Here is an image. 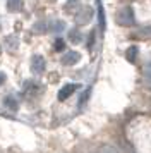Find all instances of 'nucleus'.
<instances>
[{
	"mask_svg": "<svg viewBox=\"0 0 151 153\" xmlns=\"http://www.w3.org/2000/svg\"><path fill=\"white\" fill-rule=\"evenodd\" d=\"M117 22H118L120 26H127V28H130V26L136 24V16H134V10H132L130 5L122 7L117 12Z\"/></svg>",
	"mask_w": 151,
	"mask_h": 153,
	"instance_id": "obj_1",
	"label": "nucleus"
},
{
	"mask_svg": "<svg viewBox=\"0 0 151 153\" xmlns=\"http://www.w3.org/2000/svg\"><path fill=\"white\" fill-rule=\"evenodd\" d=\"M91 17H93V9L91 7H82L77 10V14H76V22L82 26V24H88L91 21Z\"/></svg>",
	"mask_w": 151,
	"mask_h": 153,
	"instance_id": "obj_2",
	"label": "nucleus"
},
{
	"mask_svg": "<svg viewBox=\"0 0 151 153\" xmlns=\"http://www.w3.org/2000/svg\"><path fill=\"white\" fill-rule=\"evenodd\" d=\"M45 67H47V62H45L43 55H33L31 57V71H33L34 74L45 72Z\"/></svg>",
	"mask_w": 151,
	"mask_h": 153,
	"instance_id": "obj_3",
	"label": "nucleus"
},
{
	"mask_svg": "<svg viewBox=\"0 0 151 153\" xmlns=\"http://www.w3.org/2000/svg\"><path fill=\"white\" fill-rule=\"evenodd\" d=\"M79 59H81L79 52L70 50V52H65V53H64V57H62V64H64V65H76V64L79 62Z\"/></svg>",
	"mask_w": 151,
	"mask_h": 153,
	"instance_id": "obj_4",
	"label": "nucleus"
},
{
	"mask_svg": "<svg viewBox=\"0 0 151 153\" xmlns=\"http://www.w3.org/2000/svg\"><path fill=\"white\" fill-rule=\"evenodd\" d=\"M77 88H79L77 84H65V86L60 88V91H58V100H60V102L67 100L70 95H74V91L77 90Z\"/></svg>",
	"mask_w": 151,
	"mask_h": 153,
	"instance_id": "obj_5",
	"label": "nucleus"
},
{
	"mask_svg": "<svg viewBox=\"0 0 151 153\" xmlns=\"http://www.w3.org/2000/svg\"><path fill=\"white\" fill-rule=\"evenodd\" d=\"M22 90H24V93H27V95H36V93L41 90V86L36 83V81H31V79H29V81L24 83Z\"/></svg>",
	"mask_w": 151,
	"mask_h": 153,
	"instance_id": "obj_6",
	"label": "nucleus"
},
{
	"mask_svg": "<svg viewBox=\"0 0 151 153\" xmlns=\"http://www.w3.org/2000/svg\"><path fill=\"white\" fill-rule=\"evenodd\" d=\"M137 53H139V48H137L136 45H132V47H129V48L125 50V59H127L130 64H134V62H136Z\"/></svg>",
	"mask_w": 151,
	"mask_h": 153,
	"instance_id": "obj_7",
	"label": "nucleus"
},
{
	"mask_svg": "<svg viewBox=\"0 0 151 153\" xmlns=\"http://www.w3.org/2000/svg\"><path fill=\"white\" fill-rule=\"evenodd\" d=\"M7 9L10 12H21L22 9V0H7Z\"/></svg>",
	"mask_w": 151,
	"mask_h": 153,
	"instance_id": "obj_8",
	"label": "nucleus"
},
{
	"mask_svg": "<svg viewBox=\"0 0 151 153\" xmlns=\"http://www.w3.org/2000/svg\"><path fill=\"white\" fill-rule=\"evenodd\" d=\"M143 79H144V84L151 90V62H148L144 65V71H143Z\"/></svg>",
	"mask_w": 151,
	"mask_h": 153,
	"instance_id": "obj_9",
	"label": "nucleus"
},
{
	"mask_svg": "<svg viewBox=\"0 0 151 153\" xmlns=\"http://www.w3.org/2000/svg\"><path fill=\"white\" fill-rule=\"evenodd\" d=\"M33 29L36 31V33H47V31H50V22L47 21H36L34 22Z\"/></svg>",
	"mask_w": 151,
	"mask_h": 153,
	"instance_id": "obj_10",
	"label": "nucleus"
},
{
	"mask_svg": "<svg viewBox=\"0 0 151 153\" xmlns=\"http://www.w3.org/2000/svg\"><path fill=\"white\" fill-rule=\"evenodd\" d=\"M69 40H70L72 43L82 42V35H81V31H79V28H72L70 31H69Z\"/></svg>",
	"mask_w": 151,
	"mask_h": 153,
	"instance_id": "obj_11",
	"label": "nucleus"
},
{
	"mask_svg": "<svg viewBox=\"0 0 151 153\" xmlns=\"http://www.w3.org/2000/svg\"><path fill=\"white\" fill-rule=\"evenodd\" d=\"M4 105L7 108H10V110H17L19 108V103H17V100L14 97H5L4 98Z\"/></svg>",
	"mask_w": 151,
	"mask_h": 153,
	"instance_id": "obj_12",
	"label": "nucleus"
},
{
	"mask_svg": "<svg viewBox=\"0 0 151 153\" xmlns=\"http://www.w3.org/2000/svg\"><path fill=\"white\" fill-rule=\"evenodd\" d=\"M79 4H81V0H67L64 9L67 12H74V10H79Z\"/></svg>",
	"mask_w": 151,
	"mask_h": 153,
	"instance_id": "obj_13",
	"label": "nucleus"
},
{
	"mask_svg": "<svg viewBox=\"0 0 151 153\" xmlns=\"http://www.w3.org/2000/svg\"><path fill=\"white\" fill-rule=\"evenodd\" d=\"M64 29H65L64 21H53V22H50V31H53V33H60V31H64Z\"/></svg>",
	"mask_w": 151,
	"mask_h": 153,
	"instance_id": "obj_14",
	"label": "nucleus"
},
{
	"mask_svg": "<svg viewBox=\"0 0 151 153\" xmlns=\"http://www.w3.org/2000/svg\"><path fill=\"white\" fill-rule=\"evenodd\" d=\"M137 36H144V38L151 36V24H148V26H143V28L137 29Z\"/></svg>",
	"mask_w": 151,
	"mask_h": 153,
	"instance_id": "obj_15",
	"label": "nucleus"
},
{
	"mask_svg": "<svg viewBox=\"0 0 151 153\" xmlns=\"http://www.w3.org/2000/svg\"><path fill=\"white\" fill-rule=\"evenodd\" d=\"M53 48H55V52H64L65 50V42L62 38H57L53 42Z\"/></svg>",
	"mask_w": 151,
	"mask_h": 153,
	"instance_id": "obj_16",
	"label": "nucleus"
},
{
	"mask_svg": "<svg viewBox=\"0 0 151 153\" xmlns=\"http://www.w3.org/2000/svg\"><path fill=\"white\" fill-rule=\"evenodd\" d=\"M98 19H100V29H105V12H103V7L98 4Z\"/></svg>",
	"mask_w": 151,
	"mask_h": 153,
	"instance_id": "obj_17",
	"label": "nucleus"
},
{
	"mask_svg": "<svg viewBox=\"0 0 151 153\" xmlns=\"http://www.w3.org/2000/svg\"><path fill=\"white\" fill-rule=\"evenodd\" d=\"M7 47H9V48H12V50H16L17 48V42H16V38H14V36H7Z\"/></svg>",
	"mask_w": 151,
	"mask_h": 153,
	"instance_id": "obj_18",
	"label": "nucleus"
},
{
	"mask_svg": "<svg viewBox=\"0 0 151 153\" xmlns=\"http://www.w3.org/2000/svg\"><path fill=\"white\" fill-rule=\"evenodd\" d=\"M89 93H91V90L88 88V90H86V91H84V93L81 95V100H79V107H81L82 103H86V102H88V98H89Z\"/></svg>",
	"mask_w": 151,
	"mask_h": 153,
	"instance_id": "obj_19",
	"label": "nucleus"
},
{
	"mask_svg": "<svg viewBox=\"0 0 151 153\" xmlns=\"http://www.w3.org/2000/svg\"><path fill=\"white\" fill-rule=\"evenodd\" d=\"M95 31H91V33H89V42H88V47L89 48H91V47H93V43H95Z\"/></svg>",
	"mask_w": 151,
	"mask_h": 153,
	"instance_id": "obj_20",
	"label": "nucleus"
},
{
	"mask_svg": "<svg viewBox=\"0 0 151 153\" xmlns=\"http://www.w3.org/2000/svg\"><path fill=\"white\" fill-rule=\"evenodd\" d=\"M5 79H7V76H5V72H0V86L5 83Z\"/></svg>",
	"mask_w": 151,
	"mask_h": 153,
	"instance_id": "obj_21",
	"label": "nucleus"
}]
</instances>
